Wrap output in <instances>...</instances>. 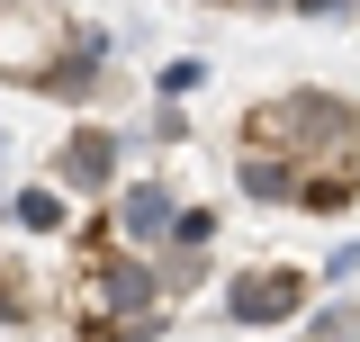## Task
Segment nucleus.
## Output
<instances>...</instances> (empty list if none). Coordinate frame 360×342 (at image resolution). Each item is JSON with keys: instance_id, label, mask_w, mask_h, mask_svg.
Listing matches in <instances>:
<instances>
[{"instance_id": "f257e3e1", "label": "nucleus", "mask_w": 360, "mask_h": 342, "mask_svg": "<svg viewBox=\"0 0 360 342\" xmlns=\"http://www.w3.org/2000/svg\"><path fill=\"white\" fill-rule=\"evenodd\" d=\"M72 315H82V324H135V315H162V261H153V253H127V243L90 253Z\"/></svg>"}, {"instance_id": "f03ea898", "label": "nucleus", "mask_w": 360, "mask_h": 342, "mask_svg": "<svg viewBox=\"0 0 360 342\" xmlns=\"http://www.w3.org/2000/svg\"><path fill=\"white\" fill-rule=\"evenodd\" d=\"M63 54H72V27H63L54 9H0V82L37 90Z\"/></svg>"}, {"instance_id": "7ed1b4c3", "label": "nucleus", "mask_w": 360, "mask_h": 342, "mask_svg": "<svg viewBox=\"0 0 360 342\" xmlns=\"http://www.w3.org/2000/svg\"><path fill=\"white\" fill-rule=\"evenodd\" d=\"M307 270H288V261H262V270H234L225 279V315L234 324H288V315H307Z\"/></svg>"}, {"instance_id": "20e7f679", "label": "nucleus", "mask_w": 360, "mask_h": 342, "mask_svg": "<svg viewBox=\"0 0 360 342\" xmlns=\"http://www.w3.org/2000/svg\"><path fill=\"white\" fill-rule=\"evenodd\" d=\"M117 243H127V253H172V216H180V198H172V180H127V189H117Z\"/></svg>"}, {"instance_id": "39448f33", "label": "nucleus", "mask_w": 360, "mask_h": 342, "mask_svg": "<svg viewBox=\"0 0 360 342\" xmlns=\"http://www.w3.org/2000/svg\"><path fill=\"white\" fill-rule=\"evenodd\" d=\"M117 180V135L108 127H72L63 153H54V189H82V198H108Z\"/></svg>"}, {"instance_id": "423d86ee", "label": "nucleus", "mask_w": 360, "mask_h": 342, "mask_svg": "<svg viewBox=\"0 0 360 342\" xmlns=\"http://www.w3.org/2000/svg\"><path fill=\"white\" fill-rule=\"evenodd\" d=\"M99 82H108V37H99V27H72V54H63L37 90H45V99H63V108H90Z\"/></svg>"}, {"instance_id": "0eeeda50", "label": "nucleus", "mask_w": 360, "mask_h": 342, "mask_svg": "<svg viewBox=\"0 0 360 342\" xmlns=\"http://www.w3.org/2000/svg\"><path fill=\"white\" fill-rule=\"evenodd\" d=\"M297 180H307V163H288V153H234V189L262 208H297Z\"/></svg>"}, {"instance_id": "6e6552de", "label": "nucleus", "mask_w": 360, "mask_h": 342, "mask_svg": "<svg viewBox=\"0 0 360 342\" xmlns=\"http://www.w3.org/2000/svg\"><path fill=\"white\" fill-rule=\"evenodd\" d=\"M9 225H18V234H63V225H72V216H63V189H54V180H27V189L9 198Z\"/></svg>"}, {"instance_id": "1a4fd4ad", "label": "nucleus", "mask_w": 360, "mask_h": 342, "mask_svg": "<svg viewBox=\"0 0 360 342\" xmlns=\"http://www.w3.org/2000/svg\"><path fill=\"white\" fill-rule=\"evenodd\" d=\"M297 208L307 216H352L360 208V171H307L297 180Z\"/></svg>"}, {"instance_id": "9d476101", "label": "nucleus", "mask_w": 360, "mask_h": 342, "mask_svg": "<svg viewBox=\"0 0 360 342\" xmlns=\"http://www.w3.org/2000/svg\"><path fill=\"white\" fill-rule=\"evenodd\" d=\"M307 342H360V298H324V315H307Z\"/></svg>"}, {"instance_id": "9b49d317", "label": "nucleus", "mask_w": 360, "mask_h": 342, "mask_svg": "<svg viewBox=\"0 0 360 342\" xmlns=\"http://www.w3.org/2000/svg\"><path fill=\"white\" fill-rule=\"evenodd\" d=\"M172 315H135V324H72V342H162Z\"/></svg>"}, {"instance_id": "f8f14e48", "label": "nucleus", "mask_w": 360, "mask_h": 342, "mask_svg": "<svg viewBox=\"0 0 360 342\" xmlns=\"http://www.w3.org/2000/svg\"><path fill=\"white\" fill-rule=\"evenodd\" d=\"M217 243V208H180L172 216V253H207Z\"/></svg>"}, {"instance_id": "ddd939ff", "label": "nucleus", "mask_w": 360, "mask_h": 342, "mask_svg": "<svg viewBox=\"0 0 360 342\" xmlns=\"http://www.w3.org/2000/svg\"><path fill=\"white\" fill-rule=\"evenodd\" d=\"M198 82H207V63H198V54H172V63L153 72V90H162V99H189Z\"/></svg>"}, {"instance_id": "4468645a", "label": "nucleus", "mask_w": 360, "mask_h": 342, "mask_svg": "<svg viewBox=\"0 0 360 342\" xmlns=\"http://www.w3.org/2000/svg\"><path fill=\"white\" fill-rule=\"evenodd\" d=\"M0 324H9V334H18V324H37V298L18 289V270H9V261H0Z\"/></svg>"}, {"instance_id": "2eb2a0df", "label": "nucleus", "mask_w": 360, "mask_h": 342, "mask_svg": "<svg viewBox=\"0 0 360 342\" xmlns=\"http://www.w3.org/2000/svg\"><path fill=\"white\" fill-rule=\"evenodd\" d=\"M297 18H360V0H288Z\"/></svg>"}, {"instance_id": "dca6fc26", "label": "nucleus", "mask_w": 360, "mask_h": 342, "mask_svg": "<svg viewBox=\"0 0 360 342\" xmlns=\"http://www.w3.org/2000/svg\"><path fill=\"white\" fill-rule=\"evenodd\" d=\"M207 9H270V0H207Z\"/></svg>"}]
</instances>
